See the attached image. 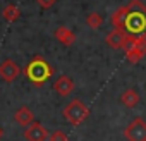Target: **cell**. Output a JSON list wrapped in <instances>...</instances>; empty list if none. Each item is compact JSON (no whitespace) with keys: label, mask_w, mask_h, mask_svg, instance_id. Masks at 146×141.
Instances as JSON below:
<instances>
[{"label":"cell","mask_w":146,"mask_h":141,"mask_svg":"<svg viewBox=\"0 0 146 141\" xmlns=\"http://www.w3.org/2000/svg\"><path fill=\"white\" fill-rule=\"evenodd\" d=\"M124 31L129 36H146V5L141 0H131L127 4Z\"/></svg>","instance_id":"obj_1"},{"label":"cell","mask_w":146,"mask_h":141,"mask_svg":"<svg viewBox=\"0 0 146 141\" xmlns=\"http://www.w3.org/2000/svg\"><path fill=\"white\" fill-rule=\"evenodd\" d=\"M53 74L52 65L41 57L36 55L35 59H31L28 62V65L24 67V76L29 79V83H33L35 86H43Z\"/></svg>","instance_id":"obj_2"},{"label":"cell","mask_w":146,"mask_h":141,"mask_svg":"<svg viewBox=\"0 0 146 141\" xmlns=\"http://www.w3.org/2000/svg\"><path fill=\"white\" fill-rule=\"evenodd\" d=\"M88 115H90V108L78 98L67 103V107L64 108V117L70 126H81L88 119Z\"/></svg>","instance_id":"obj_3"},{"label":"cell","mask_w":146,"mask_h":141,"mask_svg":"<svg viewBox=\"0 0 146 141\" xmlns=\"http://www.w3.org/2000/svg\"><path fill=\"white\" fill-rule=\"evenodd\" d=\"M124 138L127 141H146V120L141 117H136L124 129Z\"/></svg>","instance_id":"obj_4"},{"label":"cell","mask_w":146,"mask_h":141,"mask_svg":"<svg viewBox=\"0 0 146 141\" xmlns=\"http://www.w3.org/2000/svg\"><path fill=\"white\" fill-rule=\"evenodd\" d=\"M19 74H21V69H19V65L14 60L7 59V60H4L2 64H0V78H2L5 83L16 81Z\"/></svg>","instance_id":"obj_5"},{"label":"cell","mask_w":146,"mask_h":141,"mask_svg":"<svg viewBox=\"0 0 146 141\" xmlns=\"http://www.w3.org/2000/svg\"><path fill=\"white\" fill-rule=\"evenodd\" d=\"M129 35L124 31V29H112L108 35H107V38H105V41H107V45L110 47V48H125V45L129 43Z\"/></svg>","instance_id":"obj_6"},{"label":"cell","mask_w":146,"mask_h":141,"mask_svg":"<svg viewBox=\"0 0 146 141\" xmlns=\"http://www.w3.org/2000/svg\"><path fill=\"white\" fill-rule=\"evenodd\" d=\"M24 138H26L28 141H45V139L48 138V131H46V127H45L43 124H40L38 120H35L31 126L26 127Z\"/></svg>","instance_id":"obj_7"},{"label":"cell","mask_w":146,"mask_h":141,"mask_svg":"<svg viewBox=\"0 0 146 141\" xmlns=\"http://www.w3.org/2000/svg\"><path fill=\"white\" fill-rule=\"evenodd\" d=\"M53 90H55V93L58 96H69L72 91H74V81H72L69 76H60L53 83Z\"/></svg>","instance_id":"obj_8"},{"label":"cell","mask_w":146,"mask_h":141,"mask_svg":"<svg viewBox=\"0 0 146 141\" xmlns=\"http://www.w3.org/2000/svg\"><path fill=\"white\" fill-rule=\"evenodd\" d=\"M14 120H16L21 127H28V126H31V124L35 122V114H33L28 107H21V108H17L16 114H14Z\"/></svg>","instance_id":"obj_9"},{"label":"cell","mask_w":146,"mask_h":141,"mask_svg":"<svg viewBox=\"0 0 146 141\" xmlns=\"http://www.w3.org/2000/svg\"><path fill=\"white\" fill-rule=\"evenodd\" d=\"M55 38L62 43V45H65V47H70L72 43L76 41V35L72 33L69 28H65V26H60V28H57L55 29Z\"/></svg>","instance_id":"obj_10"},{"label":"cell","mask_w":146,"mask_h":141,"mask_svg":"<svg viewBox=\"0 0 146 141\" xmlns=\"http://www.w3.org/2000/svg\"><path fill=\"white\" fill-rule=\"evenodd\" d=\"M120 103L127 108H134L137 103H139V93L134 90V88H129L125 90L122 95H120Z\"/></svg>","instance_id":"obj_11"},{"label":"cell","mask_w":146,"mask_h":141,"mask_svg":"<svg viewBox=\"0 0 146 141\" xmlns=\"http://www.w3.org/2000/svg\"><path fill=\"white\" fill-rule=\"evenodd\" d=\"M125 16H127V5L117 9L112 17H110V24L113 26V29H124V24H125Z\"/></svg>","instance_id":"obj_12"},{"label":"cell","mask_w":146,"mask_h":141,"mask_svg":"<svg viewBox=\"0 0 146 141\" xmlns=\"http://www.w3.org/2000/svg\"><path fill=\"white\" fill-rule=\"evenodd\" d=\"M2 16H4V19H5L7 23H14V21L19 19L21 12H19V9H17L16 5H7V7H4Z\"/></svg>","instance_id":"obj_13"},{"label":"cell","mask_w":146,"mask_h":141,"mask_svg":"<svg viewBox=\"0 0 146 141\" xmlns=\"http://www.w3.org/2000/svg\"><path fill=\"white\" fill-rule=\"evenodd\" d=\"M102 23H103V16L98 14V12H91V14L86 17V24H88L90 28H93V29H98V28L102 26Z\"/></svg>","instance_id":"obj_14"},{"label":"cell","mask_w":146,"mask_h":141,"mask_svg":"<svg viewBox=\"0 0 146 141\" xmlns=\"http://www.w3.org/2000/svg\"><path fill=\"white\" fill-rule=\"evenodd\" d=\"M125 57H127V60H129L131 64H136V62H139V60L143 59V53L137 52V50H134V48H127V50H125Z\"/></svg>","instance_id":"obj_15"},{"label":"cell","mask_w":146,"mask_h":141,"mask_svg":"<svg viewBox=\"0 0 146 141\" xmlns=\"http://www.w3.org/2000/svg\"><path fill=\"white\" fill-rule=\"evenodd\" d=\"M50 141H67V134L64 131H53L50 136Z\"/></svg>","instance_id":"obj_16"},{"label":"cell","mask_w":146,"mask_h":141,"mask_svg":"<svg viewBox=\"0 0 146 141\" xmlns=\"http://www.w3.org/2000/svg\"><path fill=\"white\" fill-rule=\"evenodd\" d=\"M36 2H38V5H40V7H43V9H50V7H53V5H55L57 0H36Z\"/></svg>","instance_id":"obj_17"},{"label":"cell","mask_w":146,"mask_h":141,"mask_svg":"<svg viewBox=\"0 0 146 141\" xmlns=\"http://www.w3.org/2000/svg\"><path fill=\"white\" fill-rule=\"evenodd\" d=\"M2 134H4V131H2V127H0V139H2Z\"/></svg>","instance_id":"obj_18"}]
</instances>
